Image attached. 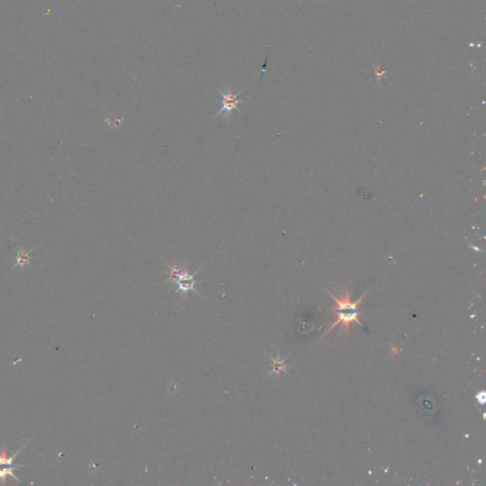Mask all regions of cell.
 Instances as JSON below:
<instances>
[{"instance_id":"6da1fadb","label":"cell","mask_w":486,"mask_h":486,"mask_svg":"<svg viewBox=\"0 0 486 486\" xmlns=\"http://www.w3.org/2000/svg\"><path fill=\"white\" fill-rule=\"evenodd\" d=\"M243 90H244V88L241 89V90H239L237 93L234 94L231 89L221 90L220 88H218V91L219 92V94L221 95V98H222L221 99V108L212 118L211 122L214 119H216L218 116H219L221 113H224V118H228L231 115V113H232L234 110H236L238 113L242 114V112L240 111V109L238 107V105L240 103L244 102V100L239 99V95L243 92Z\"/></svg>"},{"instance_id":"7a4b0ae2","label":"cell","mask_w":486,"mask_h":486,"mask_svg":"<svg viewBox=\"0 0 486 486\" xmlns=\"http://www.w3.org/2000/svg\"><path fill=\"white\" fill-rule=\"evenodd\" d=\"M200 270H201V268H199L194 274L189 275L188 272H187V269L184 268V270L180 275H178V277L173 282L178 287V289L176 291V294L181 293L183 295H185L188 292H194V293L198 294V292L195 290V285L197 283H199L200 281L199 280H195V276L199 273Z\"/></svg>"},{"instance_id":"3957f363","label":"cell","mask_w":486,"mask_h":486,"mask_svg":"<svg viewBox=\"0 0 486 486\" xmlns=\"http://www.w3.org/2000/svg\"><path fill=\"white\" fill-rule=\"evenodd\" d=\"M337 315V320L330 327L329 330H327V332L325 333V335H323V337H325L331 330H333L335 326H337L338 324H342V327H341V331H345L347 334H349V331H350V325L352 322H356L358 323L360 326H363L362 323L360 322L359 317L360 316H362L363 314L361 312H357V311H353L352 313L351 314H345L343 312H337L336 313ZM322 337V338H323Z\"/></svg>"},{"instance_id":"277c9868","label":"cell","mask_w":486,"mask_h":486,"mask_svg":"<svg viewBox=\"0 0 486 486\" xmlns=\"http://www.w3.org/2000/svg\"><path fill=\"white\" fill-rule=\"evenodd\" d=\"M327 293L332 296V298L335 301L336 303V306L334 307L332 310L333 311H344V310H351V311H357L358 308L361 306L362 304V299L365 297V296L367 295V293H365L363 296L360 297L359 299H357L356 301L354 302H352L351 301V295H350V292L347 290L345 292V294L342 296L341 299H338L336 298L335 296H334L333 294H331L329 291H327Z\"/></svg>"},{"instance_id":"5b68a950","label":"cell","mask_w":486,"mask_h":486,"mask_svg":"<svg viewBox=\"0 0 486 486\" xmlns=\"http://www.w3.org/2000/svg\"><path fill=\"white\" fill-rule=\"evenodd\" d=\"M268 356L270 357V359L273 361V370L269 373V375L267 376V378H268L269 376H271L272 374H276L277 376H279V374H280V372H281V371H284V372L288 373V372H287V369H286V368H287V366H288V365H286V364H285V361L287 360V357H286L285 359H281V358H280V356H279V354L277 355V357H276V358H274L273 356H271V355H269V354H268Z\"/></svg>"},{"instance_id":"8992f818","label":"cell","mask_w":486,"mask_h":486,"mask_svg":"<svg viewBox=\"0 0 486 486\" xmlns=\"http://www.w3.org/2000/svg\"><path fill=\"white\" fill-rule=\"evenodd\" d=\"M17 467H24L23 465H7L6 467L4 468H1L0 467V480H1V484L2 485H5L6 483V477L7 476H12L14 478V480H16L17 482L20 483V481L17 479V477L15 475L14 473V470Z\"/></svg>"},{"instance_id":"52a82bcc","label":"cell","mask_w":486,"mask_h":486,"mask_svg":"<svg viewBox=\"0 0 486 486\" xmlns=\"http://www.w3.org/2000/svg\"><path fill=\"white\" fill-rule=\"evenodd\" d=\"M168 269H169V277L168 279V282H174L175 279L178 277V275H180L184 270V266H178L177 264H174L173 266H170V265H168Z\"/></svg>"},{"instance_id":"ba28073f","label":"cell","mask_w":486,"mask_h":486,"mask_svg":"<svg viewBox=\"0 0 486 486\" xmlns=\"http://www.w3.org/2000/svg\"><path fill=\"white\" fill-rule=\"evenodd\" d=\"M485 398H486V396H485V392H483V394L478 393V395H477V399H478V401L480 402L481 403H485Z\"/></svg>"}]
</instances>
